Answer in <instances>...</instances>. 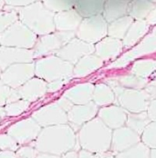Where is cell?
<instances>
[{
	"instance_id": "32",
	"label": "cell",
	"mask_w": 156,
	"mask_h": 158,
	"mask_svg": "<svg viewBox=\"0 0 156 158\" xmlns=\"http://www.w3.org/2000/svg\"><path fill=\"white\" fill-rule=\"evenodd\" d=\"M43 4L49 11H51L53 13L54 12L60 13V12H64V11L71 10L74 7L75 1H71V0H60V1L46 0L43 2Z\"/></svg>"
},
{
	"instance_id": "42",
	"label": "cell",
	"mask_w": 156,
	"mask_h": 158,
	"mask_svg": "<svg viewBox=\"0 0 156 158\" xmlns=\"http://www.w3.org/2000/svg\"><path fill=\"white\" fill-rule=\"evenodd\" d=\"M143 90L149 95L152 101L156 99V77L153 81L149 82Z\"/></svg>"
},
{
	"instance_id": "39",
	"label": "cell",
	"mask_w": 156,
	"mask_h": 158,
	"mask_svg": "<svg viewBox=\"0 0 156 158\" xmlns=\"http://www.w3.org/2000/svg\"><path fill=\"white\" fill-rule=\"evenodd\" d=\"M131 56H129L128 54L125 55L124 56L121 57L120 59L112 62L109 65V68H119V67H123V66H125L127 64H129L131 61Z\"/></svg>"
},
{
	"instance_id": "8",
	"label": "cell",
	"mask_w": 156,
	"mask_h": 158,
	"mask_svg": "<svg viewBox=\"0 0 156 158\" xmlns=\"http://www.w3.org/2000/svg\"><path fill=\"white\" fill-rule=\"evenodd\" d=\"M36 67L34 63L16 64L7 68L1 75V83L11 88L18 89L34 78Z\"/></svg>"
},
{
	"instance_id": "47",
	"label": "cell",
	"mask_w": 156,
	"mask_h": 158,
	"mask_svg": "<svg viewBox=\"0 0 156 158\" xmlns=\"http://www.w3.org/2000/svg\"><path fill=\"white\" fill-rule=\"evenodd\" d=\"M0 158H17V156L13 151H1Z\"/></svg>"
},
{
	"instance_id": "33",
	"label": "cell",
	"mask_w": 156,
	"mask_h": 158,
	"mask_svg": "<svg viewBox=\"0 0 156 158\" xmlns=\"http://www.w3.org/2000/svg\"><path fill=\"white\" fill-rule=\"evenodd\" d=\"M30 102L22 99L15 103L6 105L4 108L7 113V116H17L28 110Z\"/></svg>"
},
{
	"instance_id": "16",
	"label": "cell",
	"mask_w": 156,
	"mask_h": 158,
	"mask_svg": "<svg viewBox=\"0 0 156 158\" xmlns=\"http://www.w3.org/2000/svg\"><path fill=\"white\" fill-rule=\"evenodd\" d=\"M95 85L91 83L78 84L67 89L62 96L69 99L75 106L87 105L93 99Z\"/></svg>"
},
{
	"instance_id": "19",
	"label": "cell",
	"mask_w": 156,
	"mask_h": 158,
	"mask_svg": "<svg viewBox=\"0 0 156 158\" xmlns=\"http://www.w3.org/2000/svg\"><path fill=\"white\" fill-rule=\"evenodd\" d=\"M23 100L34 102L47 92V83L43 79L34 77L17 89Z\"/></svg>"
},
{
	"instance_id": "23",
	"label": "cell",
	"mask_w": 156,
	"mask_h": 158,
	"mask_svg": "<svg viewBox=\"0 0 156 158\" xmlns=\"http://www.w3.org/2000/svg\"><path fill=\"white\" fill-rule=\"evenodd\" d=\"M149 31V24L146 20H136L130 27L127 35L123 41V47L126 49L132 48L135 44L139 42L146 33Z\"/></svg>"
},
{
	"instance_id": "21",
	"label": "cell",
	"mask_w": 156,
	"mask_h": 158,
	"mask_svg": "<svg viewBox=\"0 0 156 158\" xmlns=\"http://www.w3.org/2000/svg\"><path fill=\"white\" fill-rule=\"evenodd\" d=\"M104 64V61L101 60L96 55H89L81 58L74 66L73 77L77 78L85 77L91 73L100 69Z\"/></svg>"
},
{
	"instance_id": "46",
	"label": "cell",
	"mask_w": 156,
	"mask_h": 158,
	"mask_svg": "<svg viewBox=\"0 0 156 158\" xmlns=\"http://www.w3.org/2000/svg\"><path fill=\"white\" fill-rule=\"evenodd\" d=\"M146 22L150 25H156V6L153 9V11L149 14L146 18Z\"/></svg>"
},
{
	"instance_id": "10",
	"label": "cell",
	"mask_w": 156,
	"mask_h": 158,
	"mask_svg": "<svg viewBox=\"0 0 156 158\" xmlns=\"http://www.w3.org/2000/svg\"><path fill=\"white\" fill-rule=\"evenodd\" d=\"M41 131V127L33 118H26L10 126L7 134L12 136L18 144H25L33 140L36 141Z\"/></svg>"
},
{
	"instance_id": "35",
	"label": "cell",
	"mask_w": 156,
	"mask_h": 158,
	"mask_svg": "<svg viewBox=\"0 0 156 158\" xmlns=\"http://www.w3.org/2000/svg\"><path fill=\"white\" fill-rule=\"evenodd\" d=\"M142 143L152 149H156V122L151 123L146 127L141 135Z\"/></svg>"
},
{
	"instance_id": "7",
	"label": "cell",
	"mask_w": 156,
	"mask_h": 158,
	"mask_svg": "<svg viewBox=\"0 0 156 158\" xmlns=\"http://www.w3.org/2000/svg\"><path fill=\"white\" fill-rule=\"evenodd\" d=\"M107 34V22L101 15L84 18L76 32V35L79 40L91 45L100 42Z\"/></svg>"
},
{
	"instance_id": "51",
	"label": "cell",
	"mask_w": 156,
	"mask_h": 158,
	"mask_svg": "<svg viewBox=\"0 0 156 158\" xmlns=\"http://www.w3.org/2000/svg\"><path fill=\"white\" fill-rule=\"evenodd\" d=\"M104 158H117L116 156H105Z\"/></svg>"
},
{
	"instance_id": "3",
	"label": "cell",
	"mask_w": 156,
	"mask_h": 158,
	"mask_svg": "<svg viewBox=\"0 0 156 158\" xmlns=\"http://www.w3.org/2000/svg\"><path fill=\"white\" fill-rule=\"evenodd\" d=\"M19 21H21L32 32L39 35H47L55 33V15L49 11L44 4L37 1L30 6L17 9Z\"/></svg>"
},
{
	"instance_id": "28",
	"label": "cell",
	"mask_w": 156,
	"mask_h": 158,
	"mask_svg": "<svg viewBox=\"0 0 156 158\" xmlns=\"http://www.w3.org/2000/svg\"><path fill=\"white\" fill-rule=\"evenodd\" d=\"M156 72V60L141 59L135 61L131 69V74L140 78L148 79Z\"/></svg>"
},
{
	"instance_id": "20",
	"label": "cell",
	"mask_w": 156,
	"mask_h": 158,
	"mask_svg": "<svg viewBox=\"0 0 156 158\" xmlns=\"http://www.w3.org/2000/svg\"><path fill=\"white\" fill-rule=\"evenodd\" d=\"M82 17L75 9L57 13L54 17L55 27L59 32H74L78 30Z\"/></svg>"
},
{
	"instance_id": "30",
	"label": "cell",
	"mask_w": 156,
	"mask_h": 158,
	"mask_svg": "<svg viewBox=\"0 0 156 158\" xmlns=\"http://www.w3.org/2000/svg\"><path fill=\"white\" fill-rule=\"evenodd\" d=\"M151 149L145 143L140 142L123 153L115 155L117 158H151Z\"/></svg>"
},
{
	"instance_id": "38",
	"label": "cell",
	"mask_w": 156,
	"mask_h": 158,
	"mask_svg": "<svg viewBox=\"0 0 156 158\" xmlns=\"http://www.w3.org/2000/svg\"><path fill=\"white\" fill-rule=\"evenodd\" d=\"M69 81V79H60V80H56V81L47 83V92L55 93V92L59 91L60 89H61V87L64 85L68 84Z\"/></svg>"
},
{
	"instance_id": "13",
	"label": "cell",
	"mask_w": 156,
	"mask_h": 158,
	"mask_svg": "<svg viewBox=\"0 0 156 158\" xmlns=\"http://www.w3.org/2000/svg\"><path fill=\"white\" fill-rule=\"evenodd\" d=\"M34 58L33 50L6 47L0 48V66L2 72L16 64L33 63Z\"/></svg>"
},
{
	"instance_id": "26",
	"label": "cell",
	"mask_w": 156,
	"mask_h": 158,
	"mask_svg": "<svg viewBox=\"0 0 156 158\" xmlns=\"http://www.w3.org/2000/svg\"><path fill=\"white\" fill-rule=\"evenodd\" d=\"M133 18L130 16H125L112 23L108 27V35L109 37L115 39H124L125 35L129 31L130 27L133 24Z\"/></svg>"
},
{
	"instance_id": "1",
	"label": "cell",
	"mask_w": 156,
	"mask_h": 158,
	"mask_svg": "<svg viewBox=\"0 0 156 158\" xmlns=\"http://www.w3.org/2000/svg\"><path fill=\"white\" fill-rule=\"evenodd\" d=\"M75 131L69 125L45 127L34 143L38 153L63 156L76 145Z\"/></svg>"
},
{
	"instance_id": "48",
	"label": "cell",
	"mask_w": 156,
	"mask_h": 158,
	"mask_svg": "<svg viewBox=\"0 0 156 158\" xmlns=\"http://www.w3.org/2000/svg\"><path fill=\"white\" fill-rule=\"evenodd\" d=\"M61 158H78V153L72 150L61 156Z\"/></svg>"
},
{
	"instance_id": "15",
	"label": "cell",
	"mask_w": 156,
	"mask_h": 158,
	"mask_svg": "<svg viewBox=\"0 0 156 158\" xmlns=\"http://www.w3.org/2000/svg\"><path fill=\"white\" fill-rule=\"evenodd\" d=\"M98 113V106L93 102L87 105L74 106L73 108L68 113L69 122L75 128V130H78L80 126H84L94 119Z\"/></svg>"
},
{
	"instance_id": "37",
	"label": "cell",
	"mask_w": 156,
	"mask_h": 158,
	"mask_svg": "<svg viewBox=\"0 0 156 158\" xmlns=\"http://www.w3.org/2000/svg\"><path fill=\"white\" fill-rule=\"evenodd\" d=\"M38 152L31 146H23L16 151L17 158H37Z\"/></svg>"
},
{
	"instance_id": "17",
	"label": "cell",
	"mask_w": 156,
	"mask_h": 158,
	"mask_svg": "<svg viewBox=\"0 0 156 158\" xmlns=\"http://www.w3.org/2000/svg\"><path fill=\"white\" fill-rule=\"evenodd\" d=\"M99 118L110 129H119L123 127L127 122L128 114L126 111L117 106H109L99 110Z\"/></svg>"
},
{
	"instance_id": "14",
	"label": "cell",
	"mask_w": 156,
	"mask_h": 158,
	"mask_svg": "<svg viewBox=\"0 0 156 158\" xmlns=\"http://www.w3.org/2000/svg\"><path fill=\"white\" fill-rule=\"evenodd\" d=\"M140 141V135L129 127H121L112 134L111 150L117 155L136 145Z\"/></svg>"
},
{
	"instance_id": "41",
	"label": "cell",
	"mask_w": 156,
	"mask_h": 158,
	"mask_svg": "<svg viewBox=\"0 0 156 158\" xmlns=\"http://www.w3.org/2000/svg\"><path fill=\"white\" fill-rule=\"evenodd\" d=\"M12 88L9 87L8 85H6L4 84L1 83V86H0V92H1V106L4 107L7 104V100L8 98V96L10 95Z\"/></svg>"
},
{
	"instance_id": "18",
	"label": "cell",
	"mask_w": 156,
	"mask_h": 158,
	"mask_svg": "<svg viewBox=\"0 0 156 158\" xmlns=\"http://www.w3.org/2000/svg\"><path fill=\"white\" fill-rule=\"evenodd\" d=\"M123 43L112 37H105L95 46V55L103 61H109L121 55Z\"/></svg>"
},
{
	"instance_id": "5",
	"label": "cell",
	"mask_w": 156,
	"mask_h": 158,
	"mask_svg": "<svg viewBox=\"0 0 156 158\" xmlns=\"http://www.w3.org/2000/svg\"><path fill=\"white\" fill-rule=\"evenodd\" d=\"M37 41V35L21 21H17L0 35L1 46L6 48L29 49L35 48Z\"/></svg>"
},
{
	"instance_id": "40",
	"label": "cell",
	"mask_w": 156,
	"mask_h": 158,
	"mask_svg": "<svg viewBox=\"0 0 156 158\" xmlns=\"http://www.w3.org/2000/svg\"><path fill=\"white\" fill-rule=\"evenodd\" d=\"M56 104H57L62 110H64L65 112H67V113H69V111L73 108V106H75L73 103H71L69 99H67V98L64 97V96H61V97L56 102Z\"/></svg>"
},
{
	"instance_id": "36",
	"label": "cell",
	"mask_w": 156,
	"mask_h": 158,
	"mask_svg": "<svg viewBox=\"0 0 156 158\" xmlns=\"http://www.w3.org/2000/svg\"><path fill=\"white\" fill-rule=\"evenodd\" d=\"M0 148L1 151H17L18 143L7 134H1L0 135Z\"/></svg>"
},
{
	"instance_id": "4",
	"label": "cell",
	"mask_w": 156,
	"mask_h": 158,
	"mask_svg": "<svg viewBox=\"0 0 156 158\" xmlns=\"http://www.w3.org/2000/svg\"><path fill=\"white\" fill-rule=\"evenodd\" d=\"M35 67L37 77L47 83L60 79H70L73 77V64L57 56H48L39 59L35 64Z\"/></svg>"
},
{
	"instance_id": "50",
	"label": "cell",
	"mask_w": 156,
	"mask_h": 158,
	"mask_svg": "<svg viewBox=\"0 0 156 158\" xmlns=\"http://www.w3.org/2000/svg\"><path fill=\"white\" fill-rule=\"evenodd\" d=\"M151 158H156V149H152V151H151Z\"/></svg>"
},
{
	"instance_id": "11",
	"label": "cell",
	"mask_w": 156,
	"mask_h": 158,
	"mask_svg": "<svg viewBox=\"0 0 156 158\" xmlns=\"http://www.w3.org/2000/svg\"><path fill=\"white\" fill-rule=\"evenodd\" d=\"M32 118L40 126L48 127L60 125H67L69 122L68 114L62 110L56 103L47 105L32 114Z\"/></svg>"
},
{
	"instance_id": "22",
	"label": "cell",
	"mask_w": 156,
	"mask_h": 158,
	"mask_svg": "<svg viewBox=\"0 0 156 158\" xmlns=\"http://www.w3.org/2000/svg\"><path fill=\"white\" fill-rule=\"evenodd\" d=\"M130 1L128 0H110L106 1L102 16L107 23H112L128 13Z\"/></svg>"
},
{
	"instance_id": "31",
	"label": "cell",
	"mask_w": 156,
	"mask_h": 158,
	"mask_svg": "<svg viewBox=\"0 0 156 158\" xmlns=\"http://www.w3.org/2000/svg\"><path fill=\"white\" fill-rule=\"evenodd\" d=\"M117 80L119 83L127 89H134V90H143L147 84L149 83L148 79L140 78L132 74H127L124 76L119 77Z\"/></svg>"
},
{
	"instance_id": "9",
	"label": "cell",
	"mask_w": 156,
	"mask_h": 158,
	"mask_svg": "<svg viewBox=\"0 0 156 158\" xmlns=\"http://www.w3.org/2000/svg\"><path fill=\"white\" fill-rule=\"evenodd\" d=\"M118 102L125 111L131 114H139L148 110L150 103L152 102L149 95L144 90L127 89L119 95Z\"/></svg>"
},
{
	"instance_id": "44",
	"label": "cell",
	"mask_w": 156,
	"mask_h": 158,
	"mask_svg": "<svg viewBox=\"0 0 156 158\" xmlns=\"http://www.w3.org/2000/svg\"><path fill=\"white\" fill-rule=\"evenodd\" d=\"M105 156L100 154H95L92 152L81 149L78 152V158H104Z\"/></svg>"
},
{
	"instance_id": "24",
	"label": "cell",
	"mask_w": 156,
	"mask_h": 158,
	"mask_svg": "<svg viewBox=\"0 0 156 158\" xmlns=\"http://www.w3.org/2000/svg\"><path fill=\"white\" fill-rule=\"evenodd\" d=\"M105 1L96 0V1H75L74 9L79 14L81 17L89 18L100 15L103 13Z\"/></svg>"
},
{
	"instance_id": "29",
	"label": "cell",
	"mask_w": 156,
	"mask_h": 158,
	"mask_svg": "<svg viewBox=\"0 0 156 158\" xmlns=\"http://www.w3.org/2000/svg\"><path fill=\"white\" fill-rule=\"evenodd\" d=\"M127 127L131 128L138 135H142L146 127L151 124L147 112H142L139 114H128L127 117Z\"/></svg>"
},
{
	"instance_id": "49",
	"label": "cell",
	"mask_w": 156,
	"mask_h": 158,
	"mask_svg": "<svg viewBox=\"0 0 156 158\" xmlns=\"http://www.w3.org/2000/svg\"><path fill=\"white\" fill-rule=\"evenodd\" d=\"M37 158H61L59 156L50 155V154H45V153H38Z\"/></svg>"
},
{
	"instance_id": "25",
	"label": "cell",
	"mask_w": 156,
	"mask_h": 158,
	"mask_svg": "<svg viewBox=\"0 0 156 158\" xmlns=\"http://www.w3.org/2000/svg\"><path fill=\"white\" fill-rule=\"evenodd\" d=\"M156 6L154 2L149 0H134L130 2L128 14L136 20H144Z\"/></svg>"
},
{
	"instance_id": "6",
	"label": "cell",
	"mask_w": 156,
	"mask_h": 158,
	"mask_svg": "<svg viewBox=\"0 0 156 158\" xmlns=\"http://www.w3.org/2000/svg\"><path fill=\"white\" fill-rule=\"evenodd\" d=\"M75 38L74 32H55L44 35L38 39L35 46L34 57L38 58L41 56H48L51 53L57 54L63 47L69 44Z\"/></svg>"
},
{
	"instance_id": "12",
	"label": "cell",
	"mask_w": 156,
	"mask_h": 158,
	"mask_svg": "<svg viewBox=\"0 0 156 158\" xmlns=\"http://www.w3.org/2000/svg\"><path fill=\"white\" fill-rule=\"evenodd\" d=\"M93 53H95V47L93 45L81 41L78 38H74L58 51L56 56L71 64H76L81 58L86 56L92 55Z\"/></svg>"
},
{
	"instance_id": "2",
	"label": "cell",
	"mask_w": 156,
	"mask_h": 158,
	"mask_svg": "<svg viewBox=\"0 0 156 158\" xmlns=\"http://www.w3.org/2000/svg\"><path fill=\"white\" fill-rule=\"evenodd\" d=\"M112 134L99 117L94 118L80 128L78 143L84 150L103 155L111 148Z\"/></svg>"
},
{
	"instance_id": "43",
	"label": "cell",
	"mask_w": 156,
	"mask_h": 158,
	"mask_svg": "<svg viewBox=\"0 0 156 158\" xmlns=\"http://www.w3.org/2000/svg\"><path fill=\"white\" fill-rule=\"evenodd\" d=\"M7 5L12 6H17V7H25L28 6H30L31 4L35 3L33 0H7L5 1Z\"/></svg>"
},
{
	"instance_id": "45",
	"label": "cell",
	"mask_w": 156,
	"mask_h": 158,
	"mask_svg": "<svg viewBox=\"0 0 156 158\" xmlns=\"http://www.w3.org/2000/svg\"><path fill=\"white\" fill-rule=\"evenodd\" d=\"M147 113H148L150 120L153 121V122H156V99L153 100L150 103V106L148 107Z\"/></svg>"
},
{
	"instance_id": "27",
	"label": "cell",
	"mask_w": 156,
	"mask_h": 158,
	"mask_svg": "<svg viewBox=\"0 0 156 158\" xmlns=\"http://www.w3.org/2000/svg\"><path fill=\"white\" fill-rule=\"evenodd\" d=\"M115 94L112 89L107 84L100 83L95 85L93 94V103L100 106H107L114 103L115 101Z\"/></svg>"
},
{
	"instance_id": "34",
	"label": "cell",
	"mask_w": 156,
	"mask_h": 158,
	"mask_svg": "<svg viewBox=\"0 0 156 158\" xmlns=\"http://www.w3.org/2000/svg\"><path fill=\"white\" fill-rule=\"evenodd\" d=\"M14 10L11 11H2L1 12V25H0V31L3 33L6 31L8 27H10L12 25L17 22V19L19 18L17 11Z\"/></svg>"
}]
</instances>
